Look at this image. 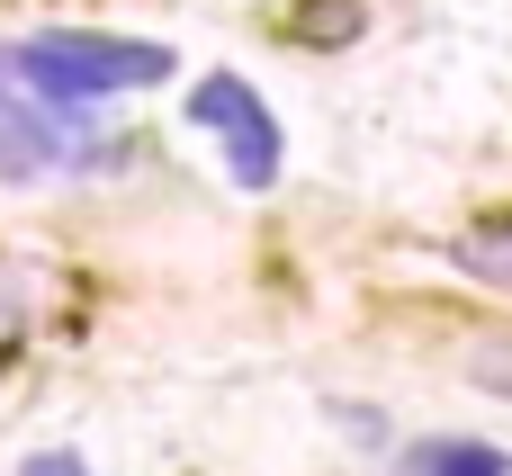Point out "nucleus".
Segmentation results:
<instances>
[{"label": "nucleus", "mask_w": 512, "mask_h": 476, "mask_svg": "<svg viewBox=\"0 0 512 476\" xmlns=\"http://www.w3.org/2000/svg\"><path fill=\"white\" fill-rule=\"evenodd\" d=\"M99 153L90 99L45 90L18 54H0V180H45V171H81Z\"/></svg>", "instance_id": "1"}, {"label": "nucleus", "mask_w": 512, "mask_h": 476, "mask_svg": "<svg viewBox=\"0 0 512 476\" xmlns=\"http://www.w3.org/2000/svg\"><path fill=\"white\" fill-rule=\"evenodd\" d=\"M45 90H63V99H117V90H144V81H162L171 72V45H135V36H90V27H45V36H27V45H9Z\"/></svg>", "instance_id": "2"}, {"label": "nucleus", "mask_w": 512, "mask_h": 476, "mask_svg": "<svg viewBox=\"0 0 512 476\" xmlns=\"http://www.w3.org/2000/svg\"><path fill=\"white\" fill-rule=\"evenodd\" d=\"M189 117H198L207 135H225V171H234L243 189H270V180H279V117L252 99V81L207 72L198 99H189Z\"/></svg>", "instance_id": "3"}, {"label": "nucleus", "mask_w": 512, "mask_h": 476, "mask_svg": "<svg viewBox=\"0 0 512 476\" xmlns=\"http://www.w3.org/2000/svg\"><path fill=\"white\" fill-rule=\"evenodd\" d=\"M405 476H512V459L495 441H423L405 459Z\"/></svg>", "instance_id": "4"}, {"label": "nucleus", "mask_w": 512, "mask_h": 476, "mask_svg": "<svg viewBox=\"0 0 512 476\" xmlns=\"http://www.w3.org/2000/svg\"><path fill=\"white\" fill-rule=\"evenodd\" d=\"M450 261H459V270H477V279H495V288H512V225L459 234V243H450Z\"/></svg>", "instance_id": "5"}, {"label": "nucleus", "mask_w": 512, "mask_h": 476, "mask_svg": "<svg viewBox=\"0 0 512 476\" xmlns=\"http://www.w3.org/2000/svg\"><path fill=\"white\" fill-rule=\"evenodd\" d=\"M18 333H27V279H18V270H0V360L18 351Z\"/></svg>", "instance_id": "6"}, {"label": "nucleus", "mask_w": 512, "mask_h": 476, "mask_svg": "<svg viewBox=\"0 0 512 476\" xmlns=\"http://www.w3.org/2000/svg\"><path fill=\"white\" fill-rule=\"evenodd\" d=\"M468 369H477V387H486V396H512V342H486Z\"/></svg>", "instance_id": "7"}, {"label": "nucleus", "mask_w": 512, "mask_h": 476, "mask_svg": "<svg viewBox=\"0 0 512 476\" xmlns=\"http://www.w3.org/2000/svg\"><path fill=\"white\" fill-rule=\"evenodd\" d=\"M18 476H90V468H81L72 450H36V459H27V468H18Z\"/></svg>", "instance_id": "8"}]
</instances>
